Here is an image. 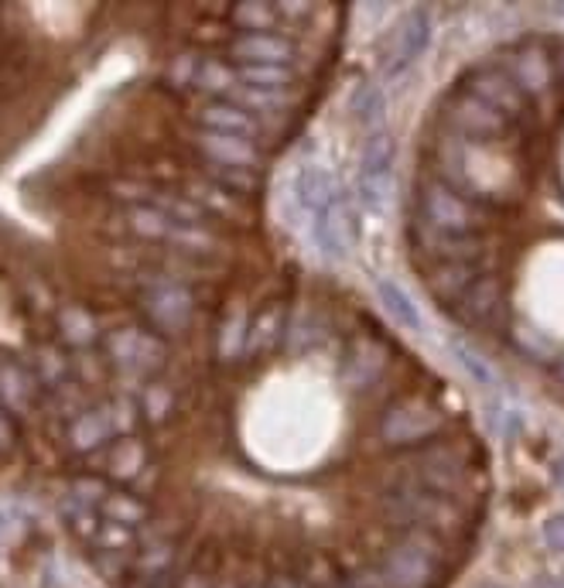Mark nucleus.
<instances>
[{
    "label": "nucleus",
    "mask_w": 564,
    "mask_h": 588,
    "mask_svg": "<svg viewBox=\"0 0 564 588\" xmlns=\"http://www.w3.org/2000/svg\"><path fill=\"white\" fill-rule=\"evenodd\" d=\"M151 452H147V445L140 438H124L121 445H113L110 452V473L121 479V483H140V476L151 468Z\"/></svg>",
    "instance_id": "obj_14"
},
{
    "label": "nucleus",
    "mask_w": 564,
    "mask_h": 588,
    "mask_svg": "<svg viewBox=\"0 0 564 588\" xmlns=\"http://www.w3.org/2000/svg\"><path fill=\"white\" fill-rule=\"evenodd\" d=\"M561 581H564V578H561Z\"/></svg>",
    "instance_id": "obj_36"
},
{
    "label": "nucleus",
    "mask_w": 564,
    "mask_h": 588,
    "mask_svg": "<svg viewBox=\"0 0 564 588\" xmlns=\"http://www.w3.org/2000/svg\"><path fill=\"white\" fill-rule=\"evenodd\" d=\"M134 418H137L134 407L124 404V400H110V404H97L89 410H79L69 425V445L76 452L89 455V452L110 445L121 431H127L134 425Z\"/></svg>",
    "instance_id": "obj_4"
},
{
    "label": "nucleus",
    "mask_w": 564,
    "mask_h": 588,
    "mask_svg": "<svg viewBox=\"0 0 564 588\" xmlns=\"http://www.w3.org/2000/svg\"><path fill=\"white\" fill-rule=\"evenodd\" d=\"M236 82L260 93H291L294 69L284 66H236Z\"/></svg>",
    "instance_id": "obj_17"
},
{
    "label": "nucleus",
    "mask_w": 564,
    "mask_h": 588,
    "mask_svg": "<svg viewBox=\"0 0 564 588\" xmlns=\"http://www.w3.org/2000/svg\"><path fill=\"white\" fill-rule=\"evenodd\" d=\"M312 237L318 244V250L329 257V260H346L349 257V213H346V202H332L329 210H322L312 219Z\"/></svg>",
    "instance_id": "obj_10"
},
{
    "label": "nucleus",
    "mask_w": 564,
    "mask_h": 588,
    "mask_svg": "<svg viewBox=\"0 0 564 588\" xmlns=\"http://www.w3.org/2000/svg\"><path fill=\"white\" fill-rule=\"evenodd\" d=\"M428 42H431V14L425 8H418V11H410L407 21L397 27V38H394L387 58H383V72L387 76L404 72L414 58L428 48Z\"/></svg>",
    "instance_id": "obj_8"
},
{
    "label": "nucleus",
    "mask_w": 564,
    "mask_h": 588,
    "mask_svg": "<svg viewBox=\"0 0 564 588\" xmlns=\"http://www.w3.org/2000/svg\"><path fill=\"white\" fill-rule=\"evenodd\" d=\"M352 106H356V116H360V121H376V113H380V93L373 90V86H360V90H356Z\"/></svg>",
    "instance_id": "obj_25"
},
{
    "label": "nucleus",
    "mask_w": 564,
    "mask_h": 588,
    "mask_svg": "<svg viewBox=\"0 0 564 588\" xmlns=\"http://www.w3.org/2000/svg\"><path fill=\"white\" fill-rule=\"evenodd\" d=\"M195 58L199 55H178L171 69H168V79L171 86H178V90H192V72H195Z\"/></svg>",
    "instance_id": "obj_24"
},
{
    "label": "nucleus",
    "mask_w": 564,
    "mask_h": 588,
    "mask_svg": "<svg viewBox=\"0 0 564 588\" xmlns=\"http://www.w3.org/2000/svg\"><path fill=\"white\" fill-rule=\"evenodd\" d=\"M291 195L298 202V210L308 216H318L322 210H329L332 202H339V185L329 171L322 165H302L294 171V182H291Z\"/></svg>",
    "instance_id": "obj_9"
},
{
    "label": "nucleus",
    "mask_w": 564,
    "mask_h": 588,
    "mask_svg": "<svg viewBox=\"0 0 564 588\" xmlns=\"http://www.w3.org/2000/svg\"><path fill=\"white\" fill-rule=\"evenodd\" d=\"M284 308L281 305H267L257 315H250V336H247V357H263V352L278 349L284 336Z\"/></svg>",
    "instance_id": "obj_13"
},
{
    "label": "nucleus",
    "mask_w": 564,
    "mask_h": 588,
    "mask_svg": "<svg viewBox=\"0 0 564 588\" xmlns=\"http://www.w3.org/2000/svg\"><path fill=\"white\" fill-rule=\"evenodd\" d=\"M174 588H213V578L195 568V572H185L182 578H178Z\"/></svg>",
    "instance_id": "obj_27"
},
{
    "label": "nucleus",
    "mask_w": 564,
    "mask_h": 588,
    "mask_svg": "<svg viewBox=\"0 0 564 588\" xmlns=\"http://www.w3.org/2000/svg\"><path fill=\"white\" fill-rule=\"evenodd\" d=\"M376 294H380L383 308L391 312V318L397 321V326H404V329H410V332H425L421 312L414 308L410 294H407L397 281H380V284H376Z\"/></svg>",
    "instance_id": "obj_16"
},
{
    "label": "nucleus",
    "mask_w": 564,
    "mask_h": 588,
    "mask_svg": "<svg viewBox=\"0 0 564 588\" xmlns=\"http://www.w3.org/2000/svg\"><path fill=\"white\" fill-rule=\"evenodd\" d=\"M140 312L147 318V329L158 332L161 339L185 336L195 321V294L178 278L155 274L140 287Z\"/></svg>",
    "instance_id": "obj_2"
},
{
    "label": "nucleus",
    "mask_w": 564,
    "mask_h": 588,
    "mask_svg": "<svg viewBox=\"0 0 564 588\" xmlns=\"http://www.w3.org/2000/svg\"><path fill=\"white\" fill-rule=\"evenodd\" d=\"M247 336H250V312L247 308H229L216 329V357L223 363H236L247 357Z\"/></svg>",
    "instance_id": "obj_12"
},
{
    "label": "nucleus",
    "mask_w": 564,
    "mask_h": 588,
    "mask_svg": "<svg viewBox=\"0 0 564 588\" xmlns=\"http://www.w3.org/2000/svg\"><path fill=\"white\" fill-rule=\"evenodd\" d=\"M271 588H308V585H305V578H298V575H274V578H271Z\"/></svg>",
    "instance_id": "obj_28"
},
{
    "label": "nucleus",
    "mask_w": 564,
    "mask_h": 588,
    "mask_svg": "<svg viewBox=\"0 0 564 588\" xmlns=\"http://www.w3.org/2000/svg\"><path fill=\"white\" fill-rule=\"evenodd\" d=\"M557 14H564V4H561V8H557Z\"/></svg>",
    "instance_id": "obj_34"
},
{
    "label": "nucleus",
    "mask_w": 564,
    "mask_h": 588,
    "mask_svg": "<svg viewBox=\"0 0 564 588\" xmlns=\"http://www.w3.org/2000/svg\"><path fill=\"white\" fill-rule=\"evenodd\" d=\"M195 147L202 155V165L216 168H244V171H260L263 168V147L244 137H226V134H210L199 131Z\"/></svg>",
    "instance_id": "obj_6"
},
{
    "label": "nucleus",
    "mask_w": 564,
    "mask_h": 588,
    "mask_svg": "<svg viewBox=\"0 0 564 588\" xmlns=\"http://www.w3.org/2000/svg\"><path fill=\"white\" fill-rule=\"evenodd\" d=\"M137 588H174V581L171 578H144V581H137Z\"/></svg>",
    "instance_id": "obj_30"
},
{
    "label": "nucleus",
    "mask_w": 564,
    "mask_h": 588,
    "mask_svg": "<svg viewBox=\"0 0 564 588\" xmlns=\"http://www.w3.org/2000/svg\"><path fill=\"white\" fill-rule=\"evenodd\" d=\"M489 588H499V585H489Z\"/></svg>",
    "instance_id": "obj_35"
},
{
    "label": "nucleus",
    "mask_w": 564,
    "mask_h": 588,
    "mask_svg": "<svg viewBox=\"0 0 564 588\" xmlns=\"http://www.w3.org/2000/svg\"><path fill=\"white\" fill-rule=\"evenodd\" d=\"M192 90L205 93L210 100H226L236 90V66L223 63V58H213V55H199L195 72H192Z\"/></svg>",
    "instance_id": "obj_11"
},
{
    "label": "nucleus",
    "mask_w": 564,
    "mask_h": 588,
    "mask_svg": "<svg viewBox=\"0 0 564 588\" xmlns=\"http://www.w3.org/2000/svg\"><path fill=\"white\" fill-rule=\"evenodd\" d=\"M8 527H11V513H8V507H0V544L8 538Z\"/></svg>",
    "instance_id": "obj_31"
},
{
    "label": "nucleus",
    "mask_w": 564,
    "mask_h": 588,
    "mask_svg": "<svg viewBox=\"0 0 564 588\" xmlns=\"http://www.w3.org/2000/svg\"><path fill=\"white\" fill-rule=\"evenodd\" d=\"M244 588H271V578H267V581H250V585H244Z\"/></svg>",
    "instance_id": "obj_33"
},
{
    "label": "nucleus",
    "mask_w": 564,
    "mask_h": 588,
    "mask_svg": "<svg viewBox=\"0 0 564 588\" xmlns=\"http://www.w3.org/2000/svg\"><path fill=\"white\" fill-rule=\"evenodd\" d=\"M229 55L236 66H284L294 69V58H298V48L287 35L278 32H244L236 35L229 45Z\"/></svg>",
    "instance_id": "obj_5"
},
{
    "label": "nucleus",
    "mask_w": 564,
    "mask_h": 588,
    "mask_svg": "<svg viewBox=\"0 0 564 588\" xmlns=\"http://www.w3.org/2000/svg\"><path fill=\"white\" fill-rule=\"evenodd\" d=\"M106 357L121 376L151 380L168 360V342L144 326H124L106 336Z\"/></svg>",
    "instance_id": "obj_3"
},
{
    "label": "nucleus",
    "mask_w": 564,
    "mask_h": 588,
    "mask_svg": "<svg viewBox=\"0 0 564 588\" xmlns=\"http://www.w3.org/2000/svg\"><path fill=\"white\" fill-rule=\"evenodd\" d=\"M544 541H548V547L564 554V513H554L544 520Z\"/></svg>",
    "instance_id": "obj_26"
},
{
    "label": "nucleus",
    "mask_w": 564,
    "mask_h": 588,
    "mask_svg": "<svg viewBox=\"0 0 564 588\" xmlns=\"http://www.w3.org/2000/svg\"><path fill=\"white\" fill-rule=\"evenodd\" d=\"M35 397V376L14 360H0V407L24 410Z\"/></svg>",
    "instance_id": "obj_15"
},
{
    "label": "nucleus",
    "mask_w": 564,
    "mask_h": 588,
    "mask_svg": "<svg viewBox=\"0 0 564 588\" xmlns=\"http://www.w3.org/2000/svg\"><path fill=\"white\" fill-rule=\"evenodd\" d=\"M213 588H244V585H236L233 578H219V581H213Z\"/></svg>",
    "instance_id": "obj_32"
},
{
    "label": "nucleus",
    "mask_w": 564,
    "mask_h": 588,
    "mask_svg": "<svg viewBox=\"0 0 564 588\" xmlns=\"http://www.w3.org/2000/svg\"><path fill=\"white\" fill-rule=\"evenodd\" d=\"M391 161H394V140H391V134H373V137H366L363 158H360V179H363V182H370V179H387Z\"/></svg>",
    "instance_id": "obj_19"
},
{
    "label": "nucleus",
    "mask_w": 564,
    "mask_h": 588,
    "mask_svg": "<svg viewBox=\"0 0 564 588\" xmlns=\"http://www.w3.org/2000/svg\"><path fill=\"white\" fill-rule=\"evenodd\" d=\"M174 407H178L174 387L161 384V380H151V384H144L140 400H137V415H140V418L161 425V421H168V418L174 415Z\"/></svg>",
    "instance_id": "obj_18"
},
{
    "label": "nucleus",
    "mask_w": 564,
    "mask_h": 588,
    "mask_svg": "<svg viewBox=\"0 0 564 588\" xmlns=\"http://www.w3.org/2000/svg\"><path fill=\"white\" fill-rule=\"evenodd\" d=\"M195 124L210 134H226V137H244L260 144L263 140V124L257 121L253 113H247L244 106H236L229 100H210L202 103L195 113Z\"/></svg>",
    "instance_id": "obj_7"
},
{
    "label": "nucleus",
    "mask_w": 564,
    "mask_h": 588,
    "mask_svg": "<svg viewBox=\"0 0 564 588\" xmlns=\"http://www.w3.org/2000/svg\"><path fill=\"white\" fill-rule=\"evenodd\" d=\"M58 332H63V339L69 346H89L97 339V318L82 305H69L58 312Z\"/></svg>",
    "instance_id": "obj_21"
},
{
    "label": "nucleus",
    "mask_w": 564,
    "mask_h": 588,
    "mask_svg": "<svg viewBox=\"0 0 564 588\" xmlns=\"http://www.w3.org/2000/svg\"><path fill=\"white\" fill-rule=\"evenodd\" d=\"M11 438H14V431H11V421H8V415L0 410V452H4L8 445H11Z\"/></svg>",
    "instance_id": "obj_29"
},
{
    "label": "nucleus",
    "mask_w": 564,
    "mask_h": 588,
    "mask_svg": "<svg viewBox=\"0 0 564 588\" xmlns=\"http://www.w3.org/2000/svg\"><path fill=\"white\" fill-rule=\"evenodd\" d=\"M452 352L459 357V363L469 370V376L476 380V384H483V387H493V384H496V380H493V370H489V363H486V357H480L476 349H469L465 342L452 339Z\"/></svg>",
    "instance_id": "obj_23"
},
{
    "label": "nucleus",
    "mask_w": 564,
    "mask_h": 588,
    "mask_svg": "<svg viewBox=\"0 0 564 588\" xmlns=\"http://www.w3.org/2000/svg\"><path fill=\"white\" fill-rule=\"evenodd\" d=\"M229 21L244 32H271V27L281 21L278 4H263V0H247V4H236L229 11Z\"/></svg>",
    "instance_id": "obj_20"
},
{
    "label": "nucleus",
    "mask_w": 564,
    "mask_h": 588,
    "mask_svg": "<svg viewBox=\"0 0 564 588\" xmlns=\"http://www.w3.org/2000/svg\"><path fill=\"white\" fill-rule=\"evenodd\" d=\"M493 58L514 100L469 93L449 127H428L418 168L462 195L476 226L407 240L431 302L564 397V35H523Z\"/></svg>",
    "instance_id": "obj_1"
},
{
    "label": "nucleus",
    "mask_w": 564,
    "mask_h": 588,
    "mask_svg": "<svg viewBox=\"0 0 564 588\" xmlns=\"http://www.w3.org/2000/svg\"><path fill=\"white\" fill-rule=\"evenodd\" d=\"M32 376H35V384H45V387L58 391V387L69 384V363L63 360V352H58V349H42L35 357Z\"/></svg>",
    "instance_id": "obj_22"
}]
</instances>
